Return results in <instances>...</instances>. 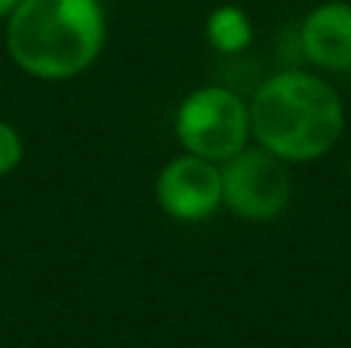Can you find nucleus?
<instances>
[{"label":"nucleus","instance_id":"5","mask_svg":"<svg viewBox=\"0 0 351 348\" xmlns=\"http://www.w3.org/2000/svg\"><path fill=\"white\" fill-rule=\"evenodd\" d=\"M160 210L176 222H204L222 207V166L197 154H179L154 182Z\"/></svg>","mask_w":351,"mask_h":348},{"label":"nucleus","instance_id":"2","mask_svg":"<svg viewBox=\"0 0 351 348\" xmlns=\"http://www.w3.org/2000/svg\"><path fill=\"white\" fill-rule=\"evenodd\" d=\"M108 22L102 0H22L6 18V53L34 80H71L96 65Z\"/></svg>","mask_w":351,"mask_h":348},{"label":"nucleus","instance_id":"3","mask_svg":"<svg viewBox=\"0 0 351 348\" xmlns=\"http://www.w3.org/2000/svg\"><path fill=\"white\" fill-rule=\"evenodd\" d=\"M173 133L182 151L225 164L250 145V102L228 86H200L179 102Z\"/></svg>","mask_w":351,"mask_h":348},{"label":"nucleus","instance_id":"7","mask_svg":"<svg viewBox=\"0 0 351 348\" xmlns=\"http://www.w3.org/2000/svg\"><path fill=\"white\" fill-rule=\"evenodd\" d=\"M206 37L219 53H241L253 40V22L241 6H219L206 18Z\"/></svg>","mask_w":351,"mask_h":348},{"label":"nucleus","instance_id":"1","mask_svg":"<svg viewBox=\"0 0 351 348\" xmlns=\"http://www.w3.org/2000/svg\"><path fill=\"white\" fill-rule=\"evenodd\" d=\"M250 129L256 145L287 164H311L333 151L346 129L342 99L324 77L280 71L262 80L250 99Z\"/></svg>","mask_w":351,"mask_h":348},{"label":"nucleus","instance_id":"10","mask_svg":"<svg viewBox=\"0 0 351 348\" xmlns=\"http://www.w3.org/2000/svg\"><path fill=\"white\" fill-rule=\"evenodd\" d=\"M348 173H351V164H348Z\"/></svg>","mask_w":351,"mask_h":348},{"label":"nucleus","instance_id":"4","mask_svg":"<svg viewBox=\"0 0 351 348\" xmlns=\"http://www.w3.org/2000/svg\"><path fill=\"white\" fill-rule=\"evenodd\" d=\"M222 166V207L237 219H278L293 197L290 164L262 145H247Z\"/></svg>","mask_w":351,"mask_h":348},{"label":"nucleus","instance_id":"6","mask_svg":"<svg viewBox=\"0 0 351 348\" xmlns=\"http://www.w3.org/2000/svg\"><path fill=\"white\" fill-rule=\"evenodd\" d=\"M299 49L321 71H351V3H317L299 25Z\"/></svg>","mask_w":351,"mask_h":348},{"label":"nucleus","instance_id":"8","mask_svg":"<svg viewBox=\"0 0 351 348\" xmlns=\"http://www.w3.org/2000/svg\"><path fill=\"white\" fill-rule=\"evenodd\" d=\"M25 160V139L10 121H0V179L16 173Z\"/></svg>","mask_w":351,"mask_h":348},{"label":"nucleus","instance_id":"9","mask_svg":"<svg viewBox=\"0 0 351 348\" xmlns=\"http://www.w3.org/2000/svg\"><path fill=\"white\" fill-rule=\"evenodd\" d=\"M19 3H22V0H0V22H3V18H10L12 10H16Z\"/></svg>","mask_w":351,"mask_h":348}]
</instances>
